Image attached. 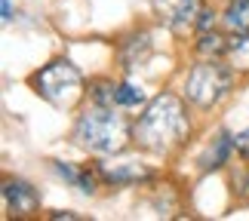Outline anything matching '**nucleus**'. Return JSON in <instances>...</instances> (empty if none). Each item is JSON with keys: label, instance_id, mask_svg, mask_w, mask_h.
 Returning <instances> with one entry per match:
<instances>
[{"label": "nucleus", "instance_id": "obj_4", "mask_svg": "<svg viewBox=\"0 0 249 221\" xmlns=\"http://www.w3.org/2000/svg\"><path fill=\"white\" fill-rule=\"evenodd\" d=\"M31 86L40 99H46L55 108H71L83 92V74L77 71L74 62L55 59L31 77Z\"/></svg>", "mask_w": 249, "mask_h": 221}, {"label": "nucleus", "instance_id": "obj_7", "mask_svg": "<svg viewBox=\"0 0 249 221\" xmlns=\"http://www.w3.org/2000/svg\"><path fill=\"white\" fill-rule=\"evenodd\" d=\"M3 203L13 215H31L40 209V194L22 178H6L3 181Z\"/></svg>", "mask_w": 249, "mask_h": 221}, {"label": "nucleus", "instance_id": "obj_18", "mask_svg": "<svg viewBox=\"0 0 249 221\" xmlns=\"http://www.w3.org/2000/svg\"><path fill=\"white\" fill-rule=\"evenodd\" d=\"M0 9H3V18H13V3L9 0H0Z\"/></svg>", "mask_w": 249, "mask_h": 221}, {"label": "nucleus", "instance_id": "obj_13", "mask_svg": "<svg viewBox=\"0 0 249 221\" xmlns=\"http://www.w3.org/2000/svg\"><path fill=\"white\" fill-rule=\"evenodd\" d=\"M228 46H231V43H228L225 40V37L222 34H203V37H200V43H197V52L200 55H203V59H218V55H228Z\"/></svg>", "mask_w": 249, "mask_h": 221}, {"label": "nucleus", "instance_id": "obj_16", "mask_svg": "<svg viewBox=\"0 0 249 221\" xmlns=\"http://www.w3.org/2000/svg\"><path fill=\"white\" fill-rule=\"evenodd\" d=\"M234 151L240 153L243 160H249V129H243V132H237V136H234Z\"/></svg>", "mask_w": 249, "mask_h": 221}, {"label": "nucleus", "instance_id": "obj_10", "mask_svg": "<svg viewBox=\"0 0 249 221\" xmlns=\"http://www.w3.org/2000/svg\"><path fill=\"white\" fill-rule=\"evenodd\" d=\"M55 172H59L62 178H68L77 190H83V194H95V175L89 169H77V166H71V163H53Z\"/></svg>", "mask_w": 249, "mask_h": 221}, {"label": "nucleus", "instance_id": "obj_12", "mask_svg": "<svg viewBox=\"0 0 249 221\" xmlns=\"http://www.w3.org/2000/svg\"><path fill=\"white\" fill-rule=\"evenodd\" d=\"M228 65L237 74H249V31L237 34V40H231V46H228Z\"/></svg>", "mask_w": 249, "mask_h": 221}, {"label": "nucleus", "instance_id": "obj_9", "mask_svg": "<svg viewBox=\"0 0 249 221\" xmlns=\"http://www.w3.org/2000/svg\"><path fill=\"white\" fill-rule=\"evenodd\" d=\"M222 22L231 34H246L249 31V0H231Z\"/></svg>", "mask_w": 249, "mask_h": 221}, {"label": "nucleus", "instance_id": "obj_6", "mask_svg": "<svg viewBox=\"0 0 249 221\" xmlns=\"http://www.w3.org/2000/svg\"><path fill=\"white\" fill-rule=\"evenodd\" d=\"M99 178L108 181V185H139V181H148L154 172H151L148 166H142V163L136 160H102L99 163Z\"/></svg>", "mask_w": 249, "mask_h": 221}, {"label": "nucleus", "instance_id": "obj_8", "mask_svg": "<svg viewBox=\"0 0 249 221\" xmlns=\"http://www.w3.org/2000/svg\"><path fill=\"white\" fill-rule=\"evenodd\" d=\"M148 52H151L148 34H139V37H129V40H123V43H120V62H123V68H126V71L139 68V65L148 59Z\"/></svg>", "mask_w": 249, "mask_h": 221}, {"label": "nucleus", "instance_id": "obj_3", "mask_svg": "<svg viewBox=\"0 0 249 221\" xmlns=\"http://www.w3.org/2000/svg\"><path fill=\"white\" fill-rule=\"evenodd\" d=\"M234 86V68L222 65L218 59H206L194 65L185 77V99L197 108H215L218 102L231 92Z\"/></svg>", "mask_w": 249, "mask_h": 221}, {"label": "nucleus", "instance_id": "obj_19", "mask_svg": "<svg viewBox=\"0 0 249 221\" xmlns=\"http://www.w3.org/2000/svg\"><path fill=\"white\" fill-rule=\"evenodd\" d=\"M50 218H80V215L77 212H53Z\"/></svg>", "mask_w": 249, "mask_h": 221}, {"label": "nucleus", "instance_id": "obj_14", "mask_svg": "<svg viewBox=\"0 0 249 221\" xmlns=\"http://www.w3.org/2000/svg\"><path fill=\"white\" fill-rule=\"evenodd\" d=\"M92 104H105V108H117V83L111 80H95L89 89Z\"/></svg>", "mask_w": 249, "mask_h": 221}, {"label": "nucleus", "instance_id": "obj_1", "mask_svg": "<svg viewBox=\"0 0 249 221\" xmlns=\"http://www.w3.org/2000/svg\"><path fill=\"white\" fill-rule=\"evenodd\" d=\"M132 132H136L139 148H145L148 153H157V157H166V153H172L176 148L185 145V138L191 132L185 102L172 92H160L142 111V117L136 120Z\"/></svg>", "mask_w": 249, "mask_h": 221}, {"label": "nucleus", "instance_id": "obj_17", "mask_svg": "<svg viewBox=\"0 0 249 221\" xmlns=\"http://www.w3.org/2000/svg\"><path fill=\"white\" fill-rule=\"evenodd\" d=\"M213 25H215V13H213V9H203L200 18H197V28H200V31H209Z\"/></svg>", "mask_w": 249, "mask_h": 221}, {"label": "nucleus", "instance_id": "obj_11", "mask_svg": "<svg viewBox=\"0 0 249 221\" xmlns=\"http://www.w3.org/2000/svg\"><path fill=\"white\" fill-rule=\"evenodd\" d=\"M231 151H234V136H228V132H222V136L215 138V145L209 148V153L203 157V169H218V166H225L228 157H231Z\"/></svg>", "mask_w": 249, "mask_h": 221}, {"label": "nucleus", "instance_id": "obj_15", "mask_svg": "<svg viewBox=\"0 0 249 221\" xmlns=\"http://www.w3.org/2000/svg\"><path fill=\"white\" fill-rule=\"evenodd\" d=\"M145 102V92L132 83H117V108H136Z\"/></svg>", "mask_w": 249, "mask_h": 221}, {"label": "nucleus", "instance_id": "obj_5", "mask_svg": "<svg viewBox=\"0 0 249 221\" xmlns=\"http://www.w3.org/2000/svg\"><path fill=\"white\" fill-rule=\"evenodd\" d=\"M154 13L172 31H188L203 13V0H154Z\"/></svg>", "mask_w": 249, "mask_h": 221}, {"label": "nucleus", "instance_id": "obj_2", "mask_svg": "<svg viewBox=\"0 0 249 221\" xmlns=\"http://www.w3.org/2000/svg\"><path fill=\"white\" fill-rule=\"evenodd\" d=\"M71 138L92 153H120L129 148L136 132H132L129 120L123 114H117L114 108H105V104H92L89 111H83L77 117Z\"/></svg>", "mask_w": 249, "mask_h": 221}]
</instances>
